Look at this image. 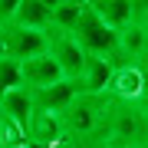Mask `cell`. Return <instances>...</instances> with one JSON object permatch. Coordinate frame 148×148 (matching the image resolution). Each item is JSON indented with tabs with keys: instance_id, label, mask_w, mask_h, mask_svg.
I'll use <instances>...</instances> for the list:
<instances>
[{
	"instance_id": "8",
	"label": "cell",
	"mask_w": 148,
	"mask_h": 148,
	"mask_svg": "<svg viewBox=\"0 0 148 148\" xmlns=\"http://www.w3.org/2000/svg\"><path fill=\"white\" fill-rule=\"evenodd\" d=\"M115 66H119L115 59L89 56V59H86V66H82V76H79V92H82V95H106Z\"/></svg>"
},
{
	"instance_id": "5",
	"label": "cell",
	"mask_w": 148,
	"mask_h": 148,
	"mask_svg": "<svg viewBox=\"0 0 148 148\" xmlns=\"http://www.w3.org/2000/svg\"><path fill=\"white\" fill-rule=\"evenodd\" d=\"M148 92V73L135 63H119L115 73H112V82H109V92L112 99H122V102H138L142 95Z\"/></svg>"
},
{
	"instance_id": "7",
	"label": "cell",
	"mask_w": 148,
	"mask_h": 148,
	"mask_svg": "<svg viewBox=\"0 0 148 148\" xmlns=\"http://www.w3.org/2000/svg\"><path fill=\"white\" fill-rule=\"evenodd\" d=\"M20 73H23V86H27L30 92L63 82V69H59V63H56L49 53L33 56V59H23V63H20Z\"/></svg>"
},
{
	"instance_id": "1",
	"label": "cell",
	"mask_w": 148,
	"mask_h": 148,
	"mask_svg": "<svg viewBox=\"0 0 148 148\" xmlns=\"http://www.w3.org/2000/svg\"><path fill=\"white\" fill-rule=\"evenodd\" d=\"M106 102H109V95H79V99L59 115L66 135L73 138V142L99 138L102 135V122H106Z\"/></svg>"
},
{
	"instance_id": "17",
	"label": "cell",
	"mask_w": 148,
	"mask_h": 148,
	"mask_svg": "<svg viewBox=\"0 0 148 148\" xmlns=\"http://www.w3.org/2000/svg\"><path fill=\"white\" fill-rule=\"evenodd\" d=\"M40 3H43V7H46V10H56V7H59V3H63V0H40Z\"/></svg>"
},
{
	"instance_id": "2",
	"label": "cell",
	"mask_w": 148,
	"mask_h": 148,
	"mask_svg": "<svg viewBox=\"0 0 148 148\" xmlns=\"http://www.w3.org/2000/svg\"><path fill=\"white\" fill-rule=\"evenodd\" d=\"M73 36L79 40V46L86 49V56H102V59H112L119 56V33L102 20L99 13L92 10L89 3L82 7L79 13V23H76Z\"/></svg>"
},
{
	"instance_id": "11",
	"label": "cell",
	"mask_w": 148,
	"mask_h": 148,
	"mask_svg": "<svg viewBox=\"0 0 148 148\" xmlns=\"http://www.w3.org/2000/svg\"><path fill=\"white\" fill-rule=\"evenodd\" d=\"M13 23L16 27H27V30H43L46 33L49 27H53V10H46L40 0H20Z\"/></svg>"
},
{
	"instance_id": "10",
	"label": "cell",
	"mask_w": 148,
	"mask_h": 148,
	"mask_svg": "<svg viewBox=\"0 0 148 148\" xmlns=\"http://www.w3.org/2000/svg\"><path fill=\"white\" fill-rule=\"evenodd\" d=\"M89 7L95 13L102 16V20L109 23L112 30H125L128 23L135 20V10H132V0H89Z\"/></svg>"
},
{
	"instance_id": "6",
	"label": "cell",
	"mask_w": 148,
	"mask_h": 148,
	"mask_svg": "<svg viewBox=\"0 0 148 148\" xmlns=\"http://www.w3.org/2000/svg\"><path fill=\"white\" fill-rule=\"evenodd\" d=\"M79 82L63 79L56 86H46V89H33V109L36 112H53V115H63V112L79 99Z\"/></svg>"
},
{
	"instance_id": "4",
	"label": "cell",
	"mask_w": 148,
	"mask_h": 148,
	"mask_svg": "<svg viewBox=\"0 0 148 148\" xmlns=\"http://www.w3.org/2000/svg\"><path fill=\"white\" fill-rule=\"evenodd\" d=\"M46 36H49V56L59 63V69H63V79L79 82L82 66H86V59H89V56H86V49L79 46V40H76L73 33L53 30V27L46 30Z\"/></svg>"
},
{
	"instance_id": "16",
	"label": "cell",
	"mask_w": 148,
	"mask_h": 148,
	"mask_svg": "<svg viewBox=\"0 0 148 148\" xmlns=\"http://www.w3.org/2000/svg\"><path fill=\"white\" fill-rule=\"evenodd\" d=\"M138 112H142V125H145V142H148V92L138 99Z\"/></svg>"
},
{
	"instance_id": "14",
	"label": "cell",
	"mask_w": 148,
	"mask_h": 148,
	"mask_svg": "<svg viewBox=\"0 0 148 148\" xmlns=\"http://www.w3.org/2000/svg\"><path fill=\"white\" fill-rule=\"evenodd\" d=\"M16 7H20V0H0V27L13 23V16H16Z\"/></svg>"
},
{
	"instance_id": "3",
	"label": "cell",
	"mask_w": 148,
	"mask_h": 148,
	"mask_svg": "<svg viewBox=\"0 0 148 148\" xmlns=\"http://www.w3.org/2000/svg\"><path fill=\"white\" fill-rule=\"evenodd\" d=\"M0 33H3V53L16 63L49 53V36L43 30H27L16 23H7V27H0Z\"/></svg>"
},
{
	"instance_id": "20",
	"label": "cell",
	"mask_w": 148,
	"mask_h": 148,
	"mask_svg": "<svg viewBox=\"0 0 148 148\" xmlns=\"http://www.w3.org/2000/svg\"><path fill=\"white\" fill-rule=\"evenodd\" d=\"M138 148H148V142H145V145H138Z\"/></svg>"
},
{
	"instance_id": "19",
	"label": "cell",
	"mask_w": 148,
	"mask_h": 148,
	"mask_svg": "<svg viewBox=\"0 0 148 148\" xmlns=\"http://www.w3.org/2000/svg\"><path fill=\"white\" fill-rule=\"evenodd\" d=\"M7 53H3V33H0V59H3Z\"/></svg>"
},
{
	"instance_id": "9",
	"label": "cell",
	"mask_w": 148,
	"mask_h": 148,
	"mask_svg": "<svg viewBox=\"0 0 148 148\" xmlns=\"http://www.w3.org/2000/svg\"><path fill=\"white\" fill-rule=\"evenodd\" d=\"M0 112H3L7 119H13L16 125L27 132L30 128V119H33V92L27 89V86H20V89H10V92H3L0 95Z\"/></svg>"
},
{
	"instance_id": "21",
	"label": "cell",
	"mask_w": 148,
	"mask_h": 148,
	"mask_svg": "<svg viewBox=\"0 0 148 148\" xmlns=\"http://www.w3.org/2000/svg\"><path fill=\"white\" fill-rule=\"evenodd\" d=\"M128 148H135V145H128Z\"/></svg>"
},
{
	"instance_id": "15",
	"label": "cell",
	"mask_w": 148,
	"mask_h": 148,
	"mask_svg": "<svg viewBox=\"0 0 148 148\" xmlns=\"http://www.w3.org/2000/svg\"><path fill=\"white\" fill-rule=\"evenodd\" d=\"M132 10H135V23H142L148 16V0H132Z\"/></svg>"
},
{
	"instance_id": "18",
	"label": "cell",
	"mask_w": 148,
	"mask_h": 148,
	"mask_svg": "<svg viewBox=\"0 0 148 148\" xmlns=\"http://www.w3.org/2000/svg\"><path fill=\"white\" fill-rule=\"evenodd\" d=\"M63 3H73V7H86L89 0H63Z\"/></svg>"
},
{
	"instance_id": "13",
	"label": "cell",
	"mask_w": 148,
	"mask_h": 148,
	"mask_svg": "<svg viewBox=\"0 0 148 148\" xmlns=\"http://www.w3.org/2000/svg\"><path fill=\"white\" fill-rule=\"evenodd\" d=\"M79 13L82 7H73V3H59L53 10V30H63V33H73L76 23H79Z\"/></svg>"
},
{
	"instance_id": "12",
	"label": "cell",
	"mask_w": 148,
	"mask_h": 148,
	"mask_svg": "<svg viewBox=\"0 0 148 148\" xmlns=\"http://www.w3.org/2000/svg\"><path fill=\"white\" fill-rule=\"evenodd\" d=\"M23 86V73H20V63L10 56L0 59V95L10 92V89H20Z\"/></svg>"
}]
</instances>
